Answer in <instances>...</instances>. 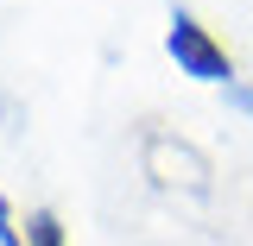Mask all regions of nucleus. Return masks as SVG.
<instances>
[{
  "label": "nucleus",
  "instance_id": "7ed1b4c3",
  "mask_svg": "<svg viewBox=\"0 0 253 246\" xmlns=\"http://www.w3.org/2000/svg\"><path fill=\"white\" fill-rule=\"evenodd\" d=\"M0 246H26V221L13 215V202L0 196Z\"/></svg>",
  "mask_w": 253,
  "mask_h": 246
},
{
  "label": "nucleus",
  "instance_id": "f257e3e1",
  "mask_svg": "<svg viewBox=\"0 0 253 246\" xmlns=\"http://www.w3.org/2000/svg\"><path fill=\"white\" fill-rule=\"evenodd\" d=\"M165 51H171V63L184 70L190 82H209V89H234V57L215 44V32L203 26L196 13H171V26H165Z\"/></svg>",
  "mask_w": 253,
  "mask_h": 246
},
{
  "label": "nucleus",
  "instance_id": "f03ea898",
  "mask_svg": "<svg viewBox=\"0 0 253 246\" xmlns=\"http://www.w3.org/2000/svg\"><path fill=\"white\" fill-rule=\"evenodd\" d=\"M26 246H70L57 209H32V215H26Z\"/></svg>",
  "mask_w": 253,
  "mask_h": 246
}]
</instances>
